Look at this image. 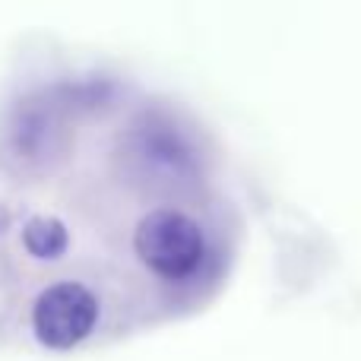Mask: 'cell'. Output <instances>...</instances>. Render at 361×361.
<instances>
[{"instance_id":"obj_1","label":"cell","mask_w":361,"mask_h":361,"mask_svg":"<svg viewBox=\"0 0 361 361\" xmlns=\"http://www.w3.org/2000/svg\"><path fill=\"white\" fill-rule=\"evenodd\" d=\"M133 250L159 279H190L206 257V235L180 209H152L133 231Z\"/></svg>"},{"instance_id":"obj_2","label":"cell","mask_w":361,"mask_h":361,"mask_svg":"<svg viewBox=\"0 0 361 361\" xmlns=\"http://www.w3.org/2000/svg\"><path fill=\"white\" fill-rule=\"evenodd\" d=\"M95 320H99V301L89 288L76 282L51 288L35 307V330L44 336V343L61 345V349L89 336Z\"/></svg>"}]
</instances>
